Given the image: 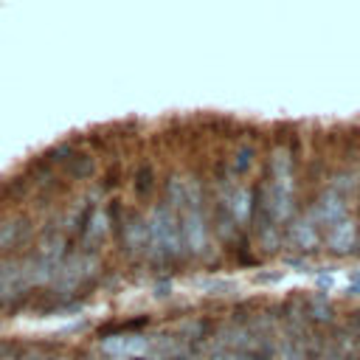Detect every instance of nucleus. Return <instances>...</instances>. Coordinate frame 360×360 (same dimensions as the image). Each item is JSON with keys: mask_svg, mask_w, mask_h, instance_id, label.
<instances>
[{"mask_svg": "<svg viewBox=\"0 0 360 360\" xmlns=\"http://www.w3.org/2000/svg\"><path fill=\"white\" fill-rule=\"evenodd\" d=\"M262 211L273 222L287 219L292 211V163L287 149H276L270 158V177L262 191Z\"/></svg>", "mask_w": 360, "mask_h": 360, "instance_id": "obj_1", "label": "nucleus"}, {"mask_svg": "<svg viewBox=\"0 0 360 360\" xmlns=\"http://www.w3.org/2000/svg\"><path fill=\"white\" fill-rule=\"evenodd\" d=\"M68 172H70V174L84 177V174H90V172H93V160H90L87 155H76V158H73V163L68 166Z\"/></svg>", "mask_w": 360, "mask_h": 360, "instance_id": "obj_12", "label": "nucleus"}, {"mask_svg": "<svg viewBox=\"0 0 360 360\" xmlns=\"http://www.w3.org/2000/svg\"><path fill=\"white\" fill-rule=\"evenodd\" d=\"M146 225H149V248L146 250H152L155 256H163V259H174L183 248L177 214L169 205H158L152 211V217L146 219Z\"/></svg>", "mask_w": 360, "mask_h": 360, "instance_id": "obj_2", "label": "nucleus"}, {"mask_svg": "<svg viewBox=\"0 0 360 360\" xmlns=\"http://www.w3.org/2000/svg\"><path fill=\"white\" fill-rule=\"evenodd\" d=\"M326 242H329V248L335 253H346L354 245V222L352 219H340L338 225H332L329 233H326Z\"/></svg>", "mask_w": 360, "mask_h": 360, "instance_id": "obj_7", "label": "nucleus"}, {"mask_svg": "<svg viewBox=\"0 0 360 360\" xmlns=\"http://www.w3.org/2000/svg\"><path fill=\"white\" fill-rule=\"evenodd\" d=\"M104 231H107V217L101 211H96L87 225V239H98V236H104Z\"/></svg>", "mask_w": 360, "mask_h": 360, "instance_id": "obj_11", "label": "nucleus"}, {"mask_svg": "<svg viewBox=\"0 0 360 360\" xmlns=\"http://www.w3.org/2000/svg\"><path fill=\"white\" fill-rule=\"evenodd\" d=\"M315 281H318L321 290H332V287H335V278H332V276H318Z\"/></svg>", "mask_w": 360, "mask_h": 360, "instance_id": "obj_15", "label": "nucleus"}, {"mask_svg": "<svg viewBox=\"0 0 360 360\" xmlns=\"http://www.w3.org/2000/svg\"><path fill=\"white\" fill-rule=\"evenodd\" d=\"M253 194L250 188H236L233 197H231V211H233V219L236 222H248L250 219V208H253Z\"/></svg>", "mask_w": 360, "mask_h": 360, "instance_id": "obj_10", "label": "nucleus"}, {"mask_svg": "<svg viewBox=\"0 0 360 360\" xmlns=\"http://www.w3.org/2000/svg\"><path fill=\"white\" fill-rule=\"evenodd\" d=\"M101 349L107 354H115V357H132V354H141L146 349V338H141V335H118V338L104 340Z\"/></svg>", "mask_w": 360, "mask_h": 360, "instance_id": "obj_6", "label": "nucleus"}, {"mask_svg": "<svg viewBox=\"0 0 360 360\" xmlns=\"http://www.w3.org/2000/svg\"><path fill=\"white\" fill-rule=\"evenodd\" d=\"M290 239H292V245L301 248V250L315 248V245H318V228H315V222H312L309 217H307V219H298L295 225H290Z\"/></svg>", "mask_w": 360, "mask_h": 360, "instance_id": "obj_8", "label": "nucleus"}, {"mask_svg": "<svg viewBox=\"0 0 360 360\" xmlns=\"http://www.w3.org/2000/svg\"><path fill=\"white\" fill-rule=\"evenodd\" d=\"M22 287H28L22 262H3L0 264V298L17 295Z\"/></svg>", "mask_w": 360, "mask_h": 360, "instance_id": "obj_5", "label": "nucleus"}, {"mask_svg": "<svg viewBox=\"0 0 360 360\" xmlns=\"http://www.w3.org/2000/svg\"><path fill=\"white\" fill-rule=\"evenodd\" d=\"M250 155H253L250 149H239V152H236V160H233V172H236V177H239V174H245V172L250 169V163H253V158H250Z\"/></svg>", "mask_w": 360, "mask_h": 360, "instance_id": "obj_13", "label": "nucleus"}, {"mask_svg": "<svg viewBox=\"0 0 360 360\" xmlns=\"http://www.w3.org/2000/svg\"><path fill=\"white\" fill-rule=\"evenodd\" d=\"M309 219H312V222H321V225H326V228L338 225L340 219H346V202H343V197H340L338 191L321 194L318 202H315V208H312V217H309Z\"/></svg>", "mask_w": 360, "mask_h": 360, "instance_id": "obj_4", "label": "nucleus"}, {"mask_svg": "<svg viewBox=\"0 0 360 360\" xmlns=\"http://www.w3.org/2000/svg\"><path fill=\"white\" fill-rule=\"evenodd\" d=\"M25 236H28L25 219H6V222H0V250L17 248Z\"/></svg>", "mask_w": 360, "mask_h": 360, "instance_id": "obj_9", "label": "nucleus"}, {"mask_svg": "<svg viewBox=\"0 0 360 360\" xmlns=\"http://www.w3.org/2000/svg\"><path fill=\"white\" fill-rule=\"evenodd\" d=\"M346 292H349V295H360V270L349 276V281H346Z\"/></svg>", "mask_w": 360, "mask_h": 360, "instance_id": "obj_14", "label": "nucleus"}, {"mask_svg": "<svg viewBox=\"0 0 360 360\" xmlns=\"http://www.w3.org/2000/svg\"><path fill=\"white\" fill-rule=\"evenodd\" d=\"M96 267H98L96 256L79 253V256H70L68 262H62V264L56 267V273H53L51 281H53V287H59V290H73V287H79L84 278H90Z\"/></svg>", "mask_w": 360, "mask_h": 360, "instance_id": "obj_3", "label": "nucleus"}]
</instances>
